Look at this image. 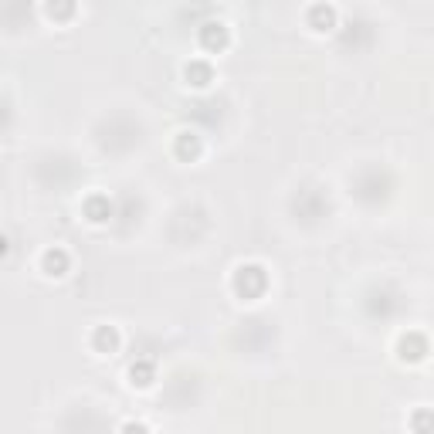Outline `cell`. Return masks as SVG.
<instances>
[{
	"label": "cell",
	"mask_w": 434,
	"mask_h": 434,
	"mask_svg": "<svg viewBox=\"0 0 434 434\" xmlns=\"http://www.w3.org/2000/svg\"><path fill=\"white\" fill-rule=\"evenodd\" d=\"M265 272L258 265H245V268H238V275H234V292L241 295V299H258L265 292Z\"/></svg>",
	"instance_id": "1"
},
{
	"label": "cell",
	"mask_w": 434,
	"mask_h": 434,
	"mask_svg": "<svg viewBox=\"0 0 434 434\" xmlns=\"http://www.w3.org/2000/svg\"><path fill=\"white\" fill-rule=\"evenodd\" d=\"M187 82L190 85H197V89H204V85H211V78H214V72H211V65H204V62H190L187 65Z\"/></svg>",
	"instance_id": "7"
},
{
	"label": "cell",
	"mask_w": 434,
	"mask_h": 434,
	"mask_svg": "<svg viewBox=\"0 0 434 434\" xmlns=\"http://www.w3.org/2000/svg\"><path fill=\"white\" fill-rule=\"evenodd\" d=\"M424 353H428V343H424V336H404V340H401V357L404 360L418 363V360H424Z\"/></svg>",
	"instance_id": "5"
},
{
	"label": "cell",
	"mask_w": 434,
	"mask_h": 434,
	"mask_svg": "<svg viewBox=\"0 0 434 434\" xmlns=\"http://www.w3.org/2000/svg\"><path fill=\"white\" fill-rule=\"evenodd\" d=\"M411 428H418V431H424V428H434V418H428V414H418V418L411 421Z\"/></svg>",
	"instance_id": "12"
},
{
	"label": "cell",
	"mask_w": 434,
	"mask_h": 434,
	"mask_svg": "<svg viewBox=\"0 0 434 434\" xmlns=\"http://www.w3.org/2000/svg\"><path fill=\"white\" fill-rule=\"evenodd\" d=\"M41 265H45L48 275H65V272H68V255H65L62 248H48Z\"/></svg>",
	"instance_id": "6"
},
{
	"label": "cell",
	"mask_w": 434,
	"mask_h": 434,
	"mask_svg": "<svg viewBox=\"0 0 434 434\" xmlns=\"http://www.w3.org/2000/svg\"><path fill=\"white\" fill-rule=\"evenodd\" d=\"M129 377H133V384H136V387H150V384H153V363H150V360H140V363H133Z\"/></svg>",
	"instance_id": "9"
},
{
	"label": "cell",
	"mask_w": 434,
	"mask_h": 434,
	"mask_svg": "<svg viewBox=\"0 0 434 434\" xmlns=\"http://www.w3.org/2000/svg\"><path fill=\"white\" fill-rule=\"evenodd\" d=\"M177 150H180V156H197V153H201V143L194 140V136H180Z\"/></svg>",
	"instance_id": "11"
},
{
	"label": "cell",
	"mask_w": 434,
	"mask_h": 434,
	"mask_svg": "<svg viewBox=\"0 0 434 434\" xmlns=\"http://www.w3.org/2000/svg\"><path fill=\"white\" fill-rule=\"evenodd\" d=\"M72 14H75V0H48V17L68 21Z\"/></svg>",
	"instance_id": "10"
},
{
	"label": "cell",
	"mask_w": 434,
	"mask_h": 434,
	"mask_svg": "<svg viewBox=\"0 0 434 434\" xmlns=\"http://www.w3.org/2000/svg\"><path fill=\"white\" fill-rule=\"evenodd\" d=\"M309 28L312 31H333V28H336V11H333V7H326V4H316V7H312L309 11Z\"/></svg>",
	"instance_id": "3"
},
{
	"label": "cell",
	"mask_w": 434,
	"mask_h": 434,
	"mask_svg": "<svg viewBox=\"0 0 434 434\" xmlns=\"http://www.w3.org/2000/svg\"><path fill=\"white\" fill-rule=\"evenodd\" d=\"M95 350L99 353H112L116 346H119V336H116V329L112 326H102V329H95Z\"/></svg>",
	"instance_id": "8"
},
{
	"label": "cell",
	"mask_w": 434,
	"mask_h": 434,
	"mask_svg": "<svg viewBox=\"0 0 434 434\" xmlns=\"http://www.w3.org/2000/svg\"><path fill=\"white\" fill-rule=\"evenodd\" d=\"M85 217H89V221H95V224L108 221V217H112V204H108V197H102V194H92V197L85 201Z\"/></svg>",
	"instance_id": "4"
},
{
	"label": "cell",
	"mask_w": 434,
	"mask_h": 434,
	"mask_svg": "<svg viewBox=\"0 0 434 434\" xmlns=\"http://www.w3.org/2000/svg\"><path fill=\"white\" fill-rule=\"evenodd\" d=\"M201 45L207 48V51H224V48H228V28H224L221 21L204 24L201 28Z\"/></svg>",
	"instance_id": "2"
}]
</instances>
